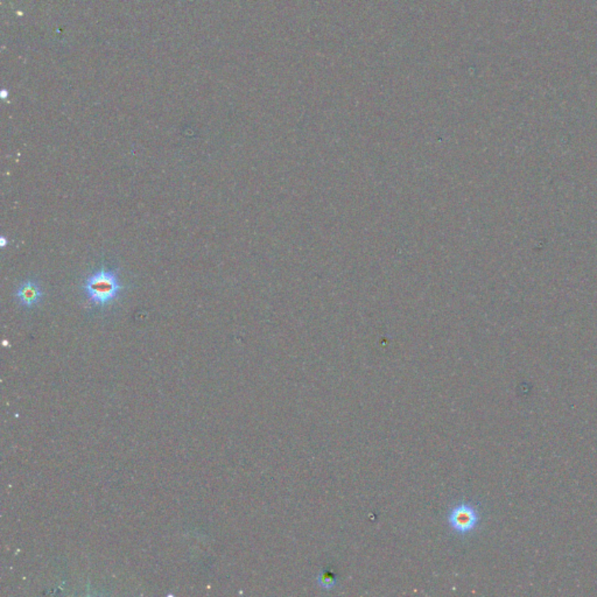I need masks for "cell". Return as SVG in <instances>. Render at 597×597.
Segmentation results:
<instances>
[{"instance_id":"obj_1","label":"cell","mask_w":597,"mask_h":597,"mask_svg":"<svg viewBox=\"0 0 597 597\" xmlns=\"http://www.w3.org/2000/svg\"><path fill=\"white\" fill-rule=\"evenodd\" d=\"M83 291L95 306L104 307L111 304L123 291L117 272L108 268H101L85 279Z\"/></svg>"},{"instance_id":"obj_2","label":"cell","mask_w":597,"mask_h":597,"mask_svg":"<svg viewBox=\"0 0 597 597\" xmlns=\"http://www.w3.org/2000/svg\"><path fill=\"white\" fill-rule=\"evenodd\" d=\"M480 510L473 503L462 502L451 508L448 513V524L454 532L469 535L480 524Z\"/></svg>"},{"instance_id":"obj_3","label":"cell","mask_w":597,"mask_h":597,"mask_svg":"<svg viewBox=\"0 0 597 597\" xmlns=\"http://www.w3.org/2000/svg\"><path fill=\"white\" fill-rule=\"evenodd\" d=\"M16 301L25 308H33L43 301V291L39 281L35 279H28L19 285L14 293Z\"/></svg>"},{"instance_id":"obj_4","label":"cell","mask_w":597,"mask_h":597,"mask_svg":"<svg viewBox=\"0 0 597 597\" xmlns=\"http://www.w3.org/2000/svg\"><path fill=\"white\" fill-rule=\"evenodd\" d=\"M337 582H339V576L335 571H330V569H323L317 576V584L321 588L327 589V591L333 589L336 586Z\"/></svg>"},{"instance_id":"obj_5","label":"cell","mask_w":597,"mask_h":597,"mask_svg":"<svg viewBox=\"0 0 597 597\" xmlns=\"http://www.w3.org/2000/svg\"><path fill=\"white\" fill-rule=\"evenodd\" d=\"M0 241H1V248H6V244H7L6 237H5V236H1V239H0Z\"/></svg>"}]
</instances>
